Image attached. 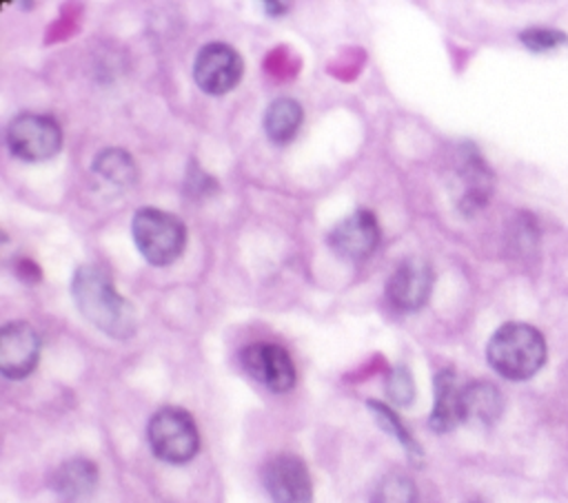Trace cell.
Segmentation results:
<instances>
[{"label":"cell","mask_w":568,"mask_h":503,"mask_svg":"<svg viewBox=\"0 0 568 503\" xmlns=\"http://www.w3.org/2000/svg\"><path fill=\"white\" fill-rule=\"evenodd\" d=\"M71 297L89 324L113 339H129L138 330L135 306L118 292L111 275L98 264H82L71 277Z\"/></svg>","instance_id":"6da1fadb"},{"label":"cell","mask_w":568,"mask_h":503,"mask_svg":"<svg viewBox=\"0 0 568 503\" xmlns=\"http://www.w3.org/2000/svg\"><path fill=\"white\" fill-rule=\"evenodd\" d=\"M486 359L504 379L524 381L546 363V339L530 324L508 321L488 339Z\"/></svg>","instance_id":"7a4b0ae2"},{"label":"cell","mask_w":568,"mask_h":503,"mask_svg":"<svg viewBox=\"0 0 568 503\" xmlns=\"http://www.w3.org/2000/svg\"><path fill=\"white\" fill-rule=\"evenodd\" d=\"M131 233L138 253L151 266L173 264L186 246L184 222L178 215L153 206L135 211L131 219Z\"/></svg>","instance_id":"3957f363"},{"label":"cell","mask_w":568,"mask_h":503,"mask_svg":"<svg viewBox=\"0 0 568 503\" xmlns=\"http://www.w3.org/2000/svg\"><path fill=\"white\" fill-rule=\"evenodd\" d=\"M151 452L166 463H189L200 450V432L195 419L178 406H166L153 412L146 425Z\"/></svg>","instance_id":"277c9868"},{"label":"cell","mask_w":568,"mask_h":503,"mask_svg":"<svg viewBox=\"0 0 568 503\" xmlns=\"http://www.w3.org/2000/svg\"><path fill=\"white\" fill-rule=\"evenodd\" d=\"M9 151L24 162L51 160L62 146V129L47 113H18L7 126Z\"/></svg>","instance_id":"5b68a950"},{"label":"cell","mask_w":568,"mask_h":503,"mask_svg":"<svg viewBox=\"0 0 568 503\" xmlns=\"http://www.w3.org/2000/svg\"><path fill=\"white\" fill-rule=\"evenodd\" d=\"M244 75L242 55L226 42L204 44L193 60V82L209 95L233 91Z\"/></svg>","instance_id":"8992f818"},{"label":"cell","mask_w":568,"mask_h":503,"mask_svg":"<svg viewBox=\"0 0 568 503\" xmlns=\"http://www.w3.org/2000/svg\"><path fill=\"white\" fill-rule=\"evenodd\" d=\"M244 372L273 392H286L295 386L297 372L286 348L268 341L248 343L240 352Z\"/></svg>","instance_id":"52a82bcc"},{"label":"cell","mask_w":568,"mask_h":503,"mask_svg":"<svg viewBox=\"0 0 568 503\" xmlns=\"http://www.w3.org/2000/svg\"><path fill=\"white\" fill-rule=\"evenodd\" d=\"M266 494L273 503H313V481L306 463L288 452L275 454L262 470Z\"/></svg>","instance_id":"ba28073f"},{"label":"cell","mask_w":568,"mask_h":503,"mask_svg":"<svg viewBox=\"0 0 568 503\" xmlns=\"http://www.w3.org/2000/svg\"><path fill=\"white\" fill-rule=\"evenodd\" d=\"M433 284L430 264L419 257H406L386 279V299L402 312H415L426 306Z\"/></svg>","instance_id":"9c48e42d"},{"label":"cell","mask_w":568,"mask_h":503,"mask_svg":"<svg viewBox=\"0 0 568 503\" xmlns=\"http://www.w3.org/2000/svg\"><path fill=\"white\" fill-rule=\"evenodd\" d=\"M379 224L368 208H357L333 226L328 233L331 250L346 261L366 259L379 244Z\"/></svg>","instance_id":"30bf717a"},{"label":"cell","mask_w":568,"mask_h":503,"mask_svg":"<svg viewBox=\"0 0 568 503\" xmlns=\"http://www.w3.org/2000/svg\"><path fill=\"white\" fill-rule=\"evenodd\" d=\"M40 335L27 321H9L0 330V372L7 379L29 377L40 359Z\"/></svg>","instance_id":"8fae6325"},{"label":"cell","mask_w":568,"mask_h":503,"mask_svg":"<svg viewBox=\"0 0 568 503\" xmlns=\"http://www.w3.org/2000/svg\"><path fill=\"white\" fill-rule=\"evenodd\" d=\"M435 403L428 417V425L435 432H450L462 421V383L453 368H444L435 374Z\"/></svg>","instance_id":"7c38bea8"},{"label":"cell","mask_w":568,"mask_h":503,"mask_svg":"<svg viewBox=\"0 0 568 503\" xmlns=\"http://www.w3.org/2000/svg\"><path fill=\"white\" fill-rule=\"evenodd\" d=\"M98 483V468L93 461L75 456L60 463L51 476V487L64 503H75L89 496Z\"/></svg>","instance_id":"4fadbf2b"},{"label":"cell","mask_w":568,"mask_h":503,"mask_svg":"<svg viewBox=\"0 0 568 503\" xmlns=\"http://www.w3.org/2000/svg\"><path fill=\"white\" fill-rule=\"evenodd\" d=\"M504 410V399L490 381H470L462 386V421L493 425Z\"/></svg>","instance_id":"5bb4252c"},{"label":"cell","mask_w":568,"mask_h":503,"mask_svg":"<svg viewBox=\"0 0 568 503\" xmlns=\"http://www.w3.org/2000/svg\"><path fill=\"white\" fill-rule=\"evenodd\" d=\"M304 122L302 104L293 97H275L262 115V129L273 144H288Z\"/></svg>","instance_id":"9a60e30c"},{"label":"cell","mask_w":568,"mask_h":503,"mask_svg":"<svg viewBox=\"0 0 568 503\" xmlns=\"http://www.w3.org/2000/svg\"><path fill=\"white\" fill-rule=\"evenodd\" d=\"M91 171L100 179H104V182H109V184H113L118 188H129L138 179V164H135V160L131 157L129 151L118 148V146L102 148L93 157Z\"/></svg>","instance_id":"2e32d148"},{"label":"cell","mask_w":568,"mask_h":503,"mask_svg":"<svg viewBox=\"0 0 568 503\" xmlns=\"http://www.w3.org/2000/svg\"><path fill=\"white\" fill-rule=\"evenodd\" d=\"M371 503H417V487L408 474L388 472L375 483Z\"/></svg>","instance_id":"e0dca14e"},{"label":"cell","mask_w":568,"mask_h":503,"mask_svg":"<svg viewBox=\"0 0 568 503\" xmlns=\"http://www.w3.org/2000/svg\"><path fill=\"white\" fill-rule=\"evenodd\" d=\"M366 406H368L371 414L375 417V421L379 423V428L386 430L390 437H395V439L402 443V448L408 452V456H413L415 461H419V459H422V448H419V443L413 439V434L404 428V423L399 421V417H397L386 403H382V401L368 399Z\"/></svg>","instance_id":"ac0fdd59"},{"label":"cell","mask_w":568,"mask_h":503,"mask_svg":"<svg viewBox=\"0 0 568 503\" xmlns=\"http://www.w3.org/2000/svg\"><path fill=\"white\" fill-rule=\"evenodd\" d=\"M519 40L524 42L526 49L530 51H550L557 49L561 44L568 42V35L559 29H550V27H532L519 33Z\"/></svg>","instance_id":"d6986e66"},{"label":"cell","mask_w":568,"mask_h":503,"mask_svg":"<svg viewBox=\"0 0 568 503\" xmlns=\"http://www.w3.org/2000/svg\"><path fill=\"white\" fill-rule=\"evenodd\" d=\"M386 394L397 406H408L415 397V383L404 366H395L386 379Z\"/></svg>","instance_id":"ffe728a7"},{"label":"cell","mask_w":568,"mask_h":503,"mask_svg":"<svg viewBox=\"0 0 568 503\" xmlns=\"http://www.w3.org/2000/svg\"><path fill=\"white\" fill-rule=\"evenodd\" d=\"M262 7H264V11H266L268 16H282V13H286V9H288V4H282V2H264Z\"/></svg>","instance_id":"44dd1931"}]
</instances>
